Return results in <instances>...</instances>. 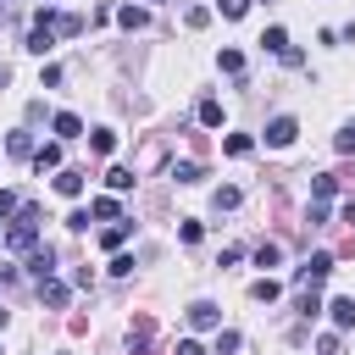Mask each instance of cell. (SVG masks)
Masks as SVG:
<instances>
[{
    "mask_svg": "<svg viewBox=\"0 0 355 355\" xmlns=\"http://www.w3.org/2000/svg\"><path fill=\"white\" fill-rule=\"evenodd\" d=\"M33 244H39V205H22V211H17V222H6V250L28 255Z\"/></svg>",
    "mask_w": 355,
    "mask_h": 355,
    "instance_id": "cell-1",
    "label": "cell"
},
{
    "mask_svg": "<svg viewBox=\"0 0 355 355\" xmlns=\"http://www.w3.org/2000/svg\"><path fill=\"white\" fill-rule=\"evenodd\" d=\"M327 272H333V255H327V250H316V255H305V261L294 266V283H300V288H316Z\"/></svg>",
    "mask_w": 355,
    "mask_h": 355,
    "instance_id": "cell-2",
    "label": "cell"
},
{
    "mask_svg": "<svg viewBox=\"0 0 355 355\" xmlns=\"http://www.w3.org/2000/svg\"><path fill=\"white\" fill-rule=\"evenodd\" d=\"M294 133H300V122H294V116H272V122H266V144H272V150H288V144H294Z\"/></svg>",
    "mask_w": 355,
    "mask_h": 355,
    "instance_id": "cell-3",
    "label": "cell"
},
{
    "mask_svg": "<svg viewBox=\"0 0 355 355\" xmlns=\"http://www.w3.org/2000/svg\"><path fill=\"white\" fill-rule=\"evenodd\" d=\"M189 327H200V333H211V327H222V311H216L211 300H194V305H189Z\"/></svg>",
    "mask_w": 355,
    "mask_h": 355,
    "instance_id": "cell-4",
    "label": "cell"
},
{
    "mask_svg": "<svg viewBox=\"0 0 355 355\" xmlns=\"http://www.w3.org/2000/svg\"><path fill=\"white\" fill-rule=\"evenodd\" d=\"M28 272H33V277H55V250H50V244H33V250H28Z\"/></svg>",
    "mask_w": 355,
    "mask_h": 355,
    "instance_id": "cell-5",
    "label": "cell"
},
{
    "mask_svg": "<svg viewBox=\"0 0 355 355\" xmlns=\"http://www.w3.org/2000/svg\"><path fill=\"white\" fill-rule=\"evenodd\" d=\"M28 50H33V55H50V50H55V28H50V22H33V28H28Z\"/></svg>",
    "mask_w": 355,
    "mask_h": 355,
    "instance_id": "cell-6",
    "label": "cell"
},
{
    "mask_svg": "<svg viewBox=\"0 0 355 355\" xmlns=\"http://www.w3.org/2000/svg\"><path fill=\"white\" fill-rule=\"evenodd\" d=\"M39 300H44V305H55V311H61V305H67V300H72V288H67V283H61V277H39Z\"/></svg>",
    "mask_w": 355,
    "mask_h": 355,
    "instance_id": "cell-7",
    "label": "cell"
},
{
    "mask_svg": "<svg viewBox=\"0 0 355 355\" xmlns=\"http://www.w3.org/2000/svg\"><path fill=\"white\" fill-rule=\"evenodd\" d=\"M50 128H55V139H61V144L83 133V122H78V111H55V116H50Z\"/></svg>",
    "mask_w": 355,
    "mask_h": 355,
    "instance_id": "cell-8",
    "label": "cell"
},
{
    "mask_svg": "<svg viewBox=\"0 0 355 355\" xmlns=\"http://www.w3.org/2000/svg\"><path fill=\"white\" fill-rule=\"evenodd\" d=\"M33 166H39V172H61V139H55V144H39V150H33Z\"/></svg>",
    "mask_w": 355,
    "mask_h": 355,
    "instance_id": "cell-9",
    "label": "cell"
},
{
    "mask_svg": "<svg viewBox=\"0 0 355 355\" xmlns=\"http://www.w3.org/2000/svg\"><path fill=\"white\" fill-rule=\"evenodd\" d=\"M327 316H333V327H355V300H349V294H338V300L327 305Z\"/></svg>",
    "mask_w": 355,
    "mask_h": 355,
    "instance_id": "cell-10",
    "label": "cell"
},
{
    "mask_svg": "<svg viewBox=\"0 0 355 355\" xmlns=\"http://www.w3.org/2000/svg\"><path fill=\"white\" fill-rule=\"evenodd\" d=\"M89 216H94V222H122V205H116L111 194H100V200L89 205Z\"/></svg>",
    "mask_w": 355,
    "mask_h": 355,
    "instance_id": "cell-11",
    "label": "cell"
},
{
    "mask_svg": "<svg viewBox=\"0 0 355 355\" xmlns=\"http://www.w3.org/2000/svg\"><path fill=\"white\" fill-rule=\"evenodd\" d=\"M55 189H61L67 200H78V194H83V172H72V166H67V172H55Z\"/></svg>",
    "mask_w": 355,
    "mask_h": 355,
    "instance_id": "cell-12",
    "label": "cell"
},
{
    "mask_svg": "<svg viewBox=\"0 0 355 355\" xmlns=\"http://www.w3.org/2000/svg\"><path fill=\"white\" fill-rule=\"evenodd\" d=\"M250 294H255L261 305H272V300L283 294V283H277V277H255V283H250Z\"/></svg>",
    "mask_w": 355,
    "mask_h": 355,
    "instance_id": "cell-13",
    "label": "cell"
},
{
    "mask_svg": "<svg viewBox=\"0 0 355 355\" xmlns=\"http://www.w3.org/2000/svg\"><path fill=\"white\" fill-rule=\"evenodd\" d=\"M105 189H111V194H128V189H133V172H128V166H111V172H105Z\"/></svg>",
    "mask_w": 355,
    "mask_h": 355,
    "instance_id": "cell-14",
    "label": "cell"
},
{
    "mask_svg": "<svg viewBox=\"0 0 355 355\" xmlns=\"http://www.w3.org/2000/svg\"><path fill=\"white\" fill-rule=\"evenodd\" d=\"M116 22H122L128 33H139V28H144V6H122V11H116Z\"/></svg>",
    "mask_w": 355,
    "mask_h": 355,
    "instance_id": "cell-15",
    "label": "cell"
},
{
    "mask_svg": "<svg viewBox=\"0 0 355 355\" xmlns=\"http://www.w3.org/2000/svg\"><path fill=\"white\" fill-rule=\"evenodd\" d=\"M55 33H67V39H78V33H83V17H72V11H61V17H55Z\"/></svg>",
    "mask_w": 355,
    "mask_h": 355,
    "instance_id": "cell-16",
    "label": "cell"
},
{
    "mask_svg": "<svg viewBox=\"0 0 355 355\" xmlns=\"http://www.w3.org/2000/svg\"><path fill=\"white\" fill-rule=\"evenodd\" d=\"M200 122L205 128H222V100H200Z\"/></svg>",
    "mask_w": 355,
    "mask_h": 355,
    "instance_id": "cell-17",
    "label": "cell"
},
{
    "mask_svg": "<svg viewBox=\"0 0 355 355\" xmlns=\"http://www.w3.org/2000/svg\"><path fill=\"white\" fill-rule=\"evenodd\" d=\"M311 194H316V200H322V205H327V200H333V194H338V178H327V172H322V178H316V183H311Z\"/></svg>",
    "mask_w": 355,
    "mask_h": 355,
    "instance_id": "cell-18",
    "label": "cell"
},
{
    "mask_svg": "<svg viewBox=\"0 0 355 355\" xmlns=\"http://www.w3.org/2000/svg\"><path fill=\"white\" fill-rule=\"evenodd\" d=\"M211 205H216V211H233V205H239V189H233V183H222V189L211 194Z\"/></svg>",
    "mask_w": 355,
    "mask_h": 355,
    "instance_id": "cell-19",
    "label": "cell"
},
{
    "mask_svg": "<svg viewBox=\"0 0 355 355\" xmlns=\"http://www.w3.org/2000/svg\"><path fill=\"white\" fill-rule=\"evenodd\" d=\"M122 239H128V222H111V227L100 233V244H105V250H122Z\"/></svg>",
    "mask_w": 355,
    "mask_h": 355,
    "instance_id": "cell-20",
    "label": "cell"
},
{
    "mask_svg": "<svg viewBox=\"0 0 355 355\" xmlns=\"http://www.w3.org/2000/svg\"><path fill=\"white\" fill-rule=\"evenodd\" d=\"M277 261H283V250H277L272 239H266V244H255V266H277Z\"/></svg>",
    "mask_w": 355,
    "mask_h": 355,
    "instance_id": "cell-21",
    "label": "cell"
},
{
    "mask_svg": "<svg viewBox=\"0 0 355 355\" xmlns=\"http://www.w3.org/2000/svg\"><path fill=\"white\" fill-rule=\"evenodd\" d=\"M89 144H94L100 155H111V150H116V133H111V128H94V139H89Z\"/></svg>",
    "mask_w": 355,
    "mask_h": 355,
    "instance_id": "cell-22",
    "label": "cell"
},
{
    "mask_svg": "<svg viewBox=\"0 0 355 355\" xmlns=\"http://www.w3.org/2000/svg\"><path fill=\"white\" fill-rule=\"evenodd\" d=\"M216 67H222V72H244V55H239V50H222Z\"/></svg>",
    "mask_w": 355,
    "mask_h": 355,
    "instance_id": "cell-23",
    "label": "cell"
},
{
    "mask_svg": "<svg viewBox=\"0 0 355 355\" xmlns=\"http://www.w3.org/2000/svg\"><path fill=\"white\" fill-rule=\"evenodd\" d=\"M172 178H178V183H200V166H194V161H178Z\"/></svg>",
    "mask_w": 355,
    "mask_h": 355,
    "instance_id": "cell-24",
    "label": "cell"
},
{
    "mask_svg": "<svg viewBox=\"0 0 355 355\" xmlns=\"http://www.w3.org/2000/svg\"><path fill=\"white\" fill-rule=\"evenodd\" d=\"M250 150H255L250 133H233V139H227V155H250Z\"/></svg>",
    "mask_w": 355,
    "mask_h": 355,
    "instance_id": "cell-25",
    "label": "cell"
},
{
    "mask_svg": "<svg viewBox=\"0 0 355 355\" xmlns=\"http://www.w3.org/2000/svg\"><path fill=\"white\" fill-rule=\"evenodd\" d=\"M216 349H222V355H233V349H239V333H233V327H222V333H216Z\"/></svg>",
    "mask_w": 355,
    "mask_h": 355,
    "instance_id": "cell-26",
    "label": "cell"
},
{
    "mask_svg": "<svg viewBox=\"0 0 355 355\" xmlns=\"http://www.w3.org/2000/svg\"><path fill=\"white\" fill-rule=\"evenodd\" d=\"M216 11H222V17H244V11H250V0H216Z\"/></svg>",
    "mask_w": 355,
    "mask_h": 355,
    "instance_id": "cell-27",
    "label": "cell"
},
{
    "mask_svg": "<svg viewBox=\"0 0 355 355\" xmlns=\"http://www.w3.org/2000/svg\"><path fill=\"white\" fill-rule=\"evenodd\" d=\"M17 211H22V205H17V194H11V189H0V222H6V216H17Z\"/></svg>",
    "mask_w": 355,
    "mask_h": 355,
    "instance_id": "cell-28",
    "label": "cell"
},
{
    "mask_svg": "<svg viewBox=\"0 0 355 355\" xmlns=\"http://www.w3.org/2000/svg\"><path fill=\"white\" fill-rule=\"evenodd\" d=\"M11 155H33V139L28 133H11Z\"/></svg>",
    "mask_w": 355,
    "mask_h": 355,
    "instance_id": "cell-29",
    "label": "cell"
},
{
    "mask_svg": "<svg viewBox=\"0 0 355 355\" xmlns=\"http://www.w3.org/2000/svg\"><path fill=\"white\" fill-rule=\"evenodd\" d=\"M333 150H338V155H349V150H355V128H344V133L333 139Z\"/></svg>",
    "mask_w": 355,
    "mask_h": 355,
    "instance_id": "cell-30",
    "label": "cell"
},
{
    "mask_svg": "<svg viewBox=\"0 0 355 355\" xmlns=\"http://www.w3.org/2000/svg\"><path fill=\"white\" fill-rule=\"evenodd\" d=\"M178 355H205V349H200L194 338H183V344H178Z\"/></svg>",
    "mask_w": 355,
    "mask_h": 355,
    "instance_id": "cell-31",
    "label": "cell"
},
{
    "mask_svg": "<svg viewBox=\"0 0 355 355\" xmlns=\"http://www.w3.org/2000/svg\"><path fill=\"white\" fill-rule=\"evenodd\" d=\"M150 6H155V0H150Z\"/></svg>",
    "mask_w": 355,
    "mask_h": 355,
    "instance_id": "cell-32",
    "label": "cell"
}]
</instances>
